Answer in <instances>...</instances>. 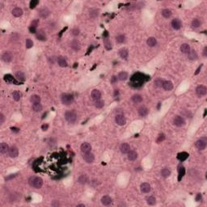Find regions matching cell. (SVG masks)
Returning a JSON list of instances; mask_svg holds the SVG:
<instances>
[{"instance_id":"obj_1","label":"cell","mask_w":207,"mask_h":207,"mask_svg":"<svg viewBox=\"0 0 207 207\" xmlns=\"http://www.w3.org/2000/svg\"><path fill=\"white\" fill-rule=\"evenodd\" d=\"M143 75L142 74H138L134 75L133 76H132L131 78V83L133 87H141L142 85L143 84V82L145 81L144 78H143Z\"/></svg>"},{"instance_id":"obj_2","label":"cell","mask_w":207,"mask_h":207,"mask_svg":"<svg viewBox=\"0 0 207 207\" xmlns=\"http://www.w3.org/2000/svg\"><path fill=\"white\" fill-rule=\"evenodd\" d=\"M29 185L35 188H41L43 186V180L39 176H32L29 179Z\"/></svg>"},{"instance_id":"obj_3","label":"cell","mask_w":207,"mask_h":207,"mask_svg":"<svg viewBox=\"0 0 207 207\" xmlns=\"http://www.w3.org/2000/svg\"><path fill=\"white\" fill-rule=\"evenodd\" d=\"M61 100L64 105H70L74 102V96L69 93H64L61 96Z\"/></svg>"},{"instance_id":"obj_4","label":"cell","mask_w":207,"mask_h":207,"mask_svg":"<svg viewBox=\"0 0 207 207\" xmlns=\"http://www.w3.org/2000/svg\"><path fill=\"white\" fill-rule=\"evenodd\" d=\"M65 119L70 124H74L77 121V114L74 111H67L65 113Z\"/></svg>"},{"instance_id":"obj_5","label":"cell","mask_w":207,"mask_h":207,"mask_svg":"<svg viewBox=\"0 0 207 207\" xmlns=\"http://www.w3.org/2000/svg\"><path fill=\"white\" fill-rule=\"evenodd\" d=\"M173 124L177 127H183L186 124V122L183 117H181V116H176L173 119Z\"/></svg>"},{"instance_id":"obj_6","label":"cell","mask_w":207,"mask_h":207,"mask_svg":"<svg viewBox=\"0 0 207 207\" xmlns=\"http://www.w3.org/2000/svg\"><path fill=\"white\" fill-rule=\"evenodd\" d=\"M115 121L118 125H125L126 124V119L122 114H117L115 117Z\"/></svg>"},{"instance_id":"obj_7","label":"cell","mask_w":207,"mask_h":207,"mask_svg":"<svg viewBox=\"0 0 207 207\" xmlns=\"http://www.w3.org/2000/svg\"><path fill=\"white\" fill-rule=\"evenodd\" d=\"M196 147L200 150H203L206 147V139L205 138H201L196 142Z\"/></svg>"},{"instance_id":"obj_8","label":"cell","mask_w":207,"mask_h":207,"mask_svg":"<svg viewBox=\"0 0 207 207\" xmlns=\"http://www.w3.org/2000/svg\"><path fill=\"white\" fill-rule=\"evenodd\" d=\"M196 93L199 97H202L206 95L207 93V88L204 85H200L196 88Z\"/></svg>"},{"instance_id":"obj_9","label":"cell","mask_w":207,"mask_h":207,"mask_svg":"<svg viewBox=\"0 0 207 207\" xmlns=\"http://www.w3.org/2000/svg\"><path fill=\"white\" fill-rule=\"evenodd\" d=\"M83 159L84 160V161L87 163H92L95 160V156L91 152H88V153H84L83 155Z\"/></svg>"},{"instance_id":"obj_10","label":"cell","mask_w":207,"mask_h":207,"mask_svg":"<svg viewBox=\"0 0 207 207\" xmlns=\"http://www.w3.org/2000/svg\"><path fill=\"white\" fill-rule=\"evenodd\" d=\"M12 58H13V55L11 52H5L3 55H2V60L4 62L8 63L10 62H11Z\"/></svg>"},{"instance_id":"obj_11","label":"cell","mask_w":207,"mask_h":207,"mask_svg":"<svg viewBox=\"0 0 207 207\" xmlns=\"http://www.w3.org/2000/svg\"><path fill=\"white\" fill-rule=\"evenodd\" d=\"M50 15V11L45 7L39 10V16L41 18H44L45 19V18H47Z\"/></svg>"},{"instance_id":"obj_12","label":"cell","mask_w":207,"mask_h":207,"mask_svg":"<svg viewBox=\"0 0 207 207\" xmlns=\"http://www.w3.org/2000/svg\"><path fill=\"white\" fill-rule=\"evenodd\" d=\"M8 155L11 158H16L18 155H19V150L16 147H11L9 148V151H8Z\"/></svg>"},{"instance_id":"obj_13","label":"cell","mask_w":207,"mask_h":207,"mask_svg":"<svg viewBox=\"0 0 207 207\" xmlns=\"http://www.w3.org/2000/svg\"><path fill=\"white\" fill-rule=\"evenodd\" d=\"M171 25L173 29L175 30H180L182 27V23L179 19H174L172 20Z\"/></svg>"},{"instance_id":"obj_14","label":"cell","mask_w":207,"mask_h":207,"mask_svg":"<svg viewBox=\"0 0 207 207\" xmlns=\"http://www.w3.org/2000/svg\"><path fill=\"white\" fill-rule=\"evenodd\" d=\"M80 149H81V151H82L83 154L88 153V152H91V150H92V146H91V144L88 142H84L81 145Z\"/></svg>"},{"instance_id":"obj_15","label":"cell","mask_w":207,"mask_h":207,"mask_svg":"<svg viewBox=\"0 0 207 207\" xmlns=\"http://www.w3.org/2000/svg\"><path fill=\"white\" fill-rule=\"evenodd\" d=\"M70 47H71L72 50H74L75 51H78L81 49V44H80V42L78 41V40L75 39V40H73L71 41Z\"/></svg>"},{"instance_id":"obj_16","label":"cell","mask_w":207,"mask_h":207,"mask_svg":"<svg viewBox=\"0 0 207 207\" xmlns=\"http://www.w3.org/2000/svg\"><path fill=\"white\" fill-rule=\"evenodd\" d=\"M162 87L165 91H171L173 88V83L169 80L163 81L162 83Z\"/></svg>"},{"instance_id":"obj_17","label":"cell","mask_w":207,"mask_h":207,"mask_svg":"<svg viewBox=\"0 0 207 207\" xmlns=\"http://www.w3.org/2000/svg\"><path fill=\"white\" fill-rule=\"evenodd\" d=\"M127 158L130 161H134L138 159V153L135 150H130L127 153Z\"/></svg>"},{"instance_id":"obj_18","label":"cell","mask_w":207,"mask_h":207,"mask_svg":"<svg viewBox=\"0 0 207 207\" xmlns=\"http://www.w3.org/2000/svg\"><path fill=\"white\" fill-rule=\"evenodd\" d=\"M140 189H141L142 193H148L150 192L151 190V188H150V184L148 183H142L140 186Z\"/></svg>"},{"instance_id":"obj_19","label":"cell","mask_w":207,"mask_h":207,"mask_svg":"<svg viewBox=\"0 0 207 207\" xmlns=\"http://www.w3.org/2000/svg\"><path fill=\"white\" fill-rule=\"evenodd\" d=\"M91 95H92V98L95 101H96V100H100V98H101V92H100L99 90L94 89L92 92V94H91Z\"/></svg>"},{"instance_id":"obj_20","label":"cell","mask_w":207,"mask_h":207,"mask_svg":"<svg viewBox=\"0 0 207 207\" xmlns=\"http://www.w3.org/2000/svg\"><path fill=\"white\" fill-rule=\"evenodd\" d=\"M120 150L122 154H127L130 150V146L128 143H122L120 147Z\"/></svg>"},{"instance_id":"obj_21","label":"cell","mask_w":207,"mask_h":207,"mask_svg":"<svg viewBox=\"0 0 207 207\" xmlns=\"http://www.w3.org/2000/svg\"><path fill=\"white\" fill-rule=\"evenodd\" d=\"M57 62L61 67H66L68 66L67 62H66V60L63 57H58L57 58Z\"/></svg>"},{"instance_id":"obj_22","label":"cell","mask_w":207,"mask_h":207,"mask_svg":"<svg viewBox=\"0 0 207 207\" xmlns=\"http://www.w3.org/2000/svg\"><path fill=\"white\" fill-rule=\"evenodd\" d=\"M15 78L20 83V82H24V81H25V79H26L25 75H24L23 72H22V71H17L15 73Z\"/></svg>"},{"instance_id":"obj_23","label":"cell","mask_w":207,"mask_h":207,"mask_svg":"<svg viewBox=\"0 0 207 207\" xmlns=\"http://www.w3.org/2000/svg\"><path fill=\"white\" fill-rule=\"evenodd\" d=\"M112 202H113V200H112V198L109 197V196H104L101 198V203L104 205H111Z\"/></svg>"},{"instance_id":"obj_24","label":"cell","mask_w":207,"mask_h":207,"mask_svg":"<svg viewBox=\"0 0 207 207\" xmlns=\"http://www.w3.org/2000/svg\"><path fill=\"white\" fill-rule=\"evenodd\" d=\"M11 14L15 17H20L23 15V10L20 7H15L11 11Z\"/></svg>"},{"instance_id":"obj_25","label":"cell","mask_w":207,"mask_h":207,"mask_svg":"<svg viewBox=\"0 0 207 207\" xmlns=\"http://www.w3.org/2000/svg\"><path fill=\"white\" fill-rule=\"evenodd\" d=\"M148 113H149V110L147 108L142 106L138 108V115L140 117H146V116H147Z\"/></svg>"},{"instance_id":"obj_26","label":"cell","mask_w":207,"mask_h":207,"mask_svg":"<svg viewBox=\"0 0 207 207\" xmlns=\"http://www.w3.org/2000/svg\"><path fill=\"white\" fill-rule=\"evenodd\" d=\"M78 182L81 185H85L88 182V177L86 174H82L81 176H79V177L78 179Z\"/></svg>"},{"instance_id":"obj_27","label":"cell","mask_w":207,"mask_h":207,"mask_svg":"<svg viewBox=\"0 0 207 207\" xmlns=\"http://www.w3.org/2000/svg\"><path fill=\"white\" fill-rule=\"evenodd\" d=\"M190 50H191L190 45H188V44L185 43V44H182V45H181V46H180V51H181L182 53H186V54H188V53L190 52Z\"/></svg>"},{"instance_id":"obj_28","label":"cell","mask_w":207,"mask_h":207,"mask_svg":"<svg viewBox=\"0 0 207 207\" xmlns=\"http://www.w3.org/2000/svg\"><path fill=\"white\" fill-rule=\"evenodd\" d=\"M9 148H10V147H8V145H7V143L3 142V143L0 144V152H1V153H2L3 155H4V154H6V153H8Z\"/></svg>"},{"instance_id":"obj_29","label":"cell","mask_w":207,"mask_h":207,"mask_svg":"<svg viewBox=\"0 0 207 207\" xmlns=\"http://www.w3.org/2000/svg\"><path fill=\"white\" fill-rule=\"evenodd\" d=\"M36 37L37 40L39 41H46V35L44 33V32L42 31V30H41V31L37 32V33L36 34Z\"/></svg>"},{"instance_id":"obj_30","label":"cell","mask_w":207,"mask_h":207,"mask_svg":"<svg viewBox=\"0 0 207 207\" xmlns=\"http://www.w3.org/2000/svg\"><path fill=\"white\" fill-rule=\"evenodd\" d=\"M142 100H143L142 96L141 95H139V94H135V95H133L132 96V101L133 103H135V104L141 103V102H142Z\"/></svg>"},{"instance_id":"obj_31","label":"cell","mask_w":207,"mask_h":207,"mask_svg":"<svg viewBox=\"0 0 207 207\" xmlns=\"http://www.w3.org/2000/svg\"><path fill=\"white\" fill-rule=\"evenodd\" d=\"M4 80L6 81V82H7V83H15V84H20V83H19V82H17V81H15V78L12 77L11 75H6L5 76H4Z\"/></svg>"},{"instance_id":"obj_32","label":"cell","mask_w":207,"mask_h":207,"mask_svg":"<svg viewBox=\"0 0 207 207\" xmlns=\"http://www.w3.org/2000/svg\"><path fill=\"white\" fill-rule=\"evenodd\" d=\"M147 45L150 46V47H154V46H155L156 44H157V40H156L155 37H153V36H151V37H149V38L147 39Z\"/></svg>"},{"instance_id":"obj_33","label":"cell","mask_w":207,"mask_h":207,"mask_svg":"<svg viewBox=\"0 0 207 207\" xmlns=\"http://www.w3.org/2000/svg\"><path fill=\"white\" fill-rule=\"evenodd\" d=\"M117 78L121 81H125L128 78V73L125 71H121L118 74Z\"/></svg>"},{"instance_id":"obj_34","label":"cell","mask_w":207,"mask_h":207,"mask_svg":"<svg viewBox=\"0 0 207 207\" xmlns=\"http://www.w3.org/2000/svg\"><path fill=\"white\" fill-rule=\"evenodd\" d=\"M161 14L163 15V17L166 18V19H168L172 16V11L170 9H163L162 11H161Z\"/></svg>"},{"instance_id":"obj_35","label":"cell","mask_w":207,"mask_h":207,"mask_svg":"<svg viewBox=\"0 0 207 207\" xmlns=\"http://www.w3.org/2000/svg\"><path fill=\"white\" fill-rule=\"evenodd\" d=\"M188 58L189 60H197L198 56H197V53L195 50H190V52L188 53Z\"/></svg>"},{"instance_id":"obj_36","label":"cell","mask_w":207,"mask_h":207,"mask_svg":"<svg viewBox=\"0 0 207 207\" xmlns=\"http://www.w3.org/2000/svg\"><path fill=\"white\" fill-rule=\"evenodd\" d=\"M100 15V10L99 9H92V11H90V17L92 18V19H95L99 16Z\"/></svg>"},{"instance_id":"obj_37","label":"cell","mask_w":207,"mask_h":207,"mask_svg":"<svg viewBox=\"0 0 207 207\" xmlns=\"http://www.w3.org/2000/svg\"><path fill=\"white\" fill-rule=\"evenodd\" d=\"M119 54L120 57L123 59H127L128 56H129V52L126 50V49H121V50L119 51Z\"/></svg>"},{"instance_id":"obj_38","label":"cell","mask_w":207,"mask_h":207,"mask_svg":"<svg viewBox=\"0 0 207 207\" xmlns=\"http://www.w3.org/2000/svg\"><path fill=\"white\" fill-rule=\"evenodd\" d=\"M188 154L187 153V152H181V153L178 154L177 159L180 161H185L188 159Z\"/></svg>"},{"instance_id":"obj_39","label":"cell","mask_w":207,"mask_h":207,"mask_svg":"<svg viewBox=\"0 0 207 207\" xmlns=\"http://www.w3.org/2000/svg\"><path fill=\"white\" fill-rule=\"evenodd\" d=\"M160 174H161V176H163V177L167 178V177H168V176H170V175H171V171H170V170L168 169V168H163V169L161 170Z\"/></svg>"},{"instance_id":"obj_40","label":"cell","mask_w":207,"mask_h":207,"mask_svg":"<svg viewBox=\"0 0 207 207\" xmlns=\"http://www.w3.org/2000/svg\"><path fill=\"white\" fill-rule=\"evenodd\" d=\"M30 101L33 104H37L41 102V97L38 95H33L30 98Z\"/></svg>"},{"instance_id":"obj_41","label":"cell","mask_w":207,"mask_h":207,"mask_svg":"<svg viewBox=\"0 0 207 207\" xmlns=\"http://www.w3.org/2000/svg\"><path fill=\"white\" fill-rule=\"evenodd\" d=\"M32 108L34 112H41L42 110V105H41L40 103H37V104H33V106H32Z\"/></svg>"},{"instance_id":"obj_42","label":"cell","mask_w":207,"mask_h":207,"mask_svg":"<svg viewBox=\"0 0 207 207\" xmlns=\"http://www.w3.org/2000/svg\"><path fill=\"white\" fill-rule=\"evenodd\" d=\"M12 97H13V99L15 101H19L21 98V93L20 92H18V91H14V92H12Z\"/></svg>"},{"instance_id":"obj_43","label":"cell","mask_w":207,"mask_h":207,"mask_svg":"<svg viewBox=\"0 0 207 207\" xmlns=\"http://www.w3.org/2000/svg\"><path fill=\"white\" fill-rule=\"evenodd\" d=\"M147 202L150 205H154L156 204V199L153 196H150V197H147Z\"/></svg>"},{"instance_id":"obj_44","label":"cell","mask_w":207,"mask_h":207,"mask_svg":"<svg viewBox=\"0 0 207 207\" xmlns=\"http://www.w3.org/2000/svg\"><path fill=\"white\" fill-rule=\"evenodd\" d=\"M178 172H179V176H178V180L180 181L182 177L185 176V169L184 167H180L179 169H178Z\"/></svg>"},{"instance_id":"obj_45","label":"cell","mask_w":207,"mask_h":207,"mask_svg":"<svg viewBox=\"0 0 207 207\" xmlns=\"http://www.w3.org/2000/svg\"><path fill=\"white\" fill-rule=\"evenodd\" d=\"M191 25H192L193 28H198L200 27V25H201V22L197 19H193V21H192Z\"/></svg>"},{"instance_id":"obj_46","label":"cell","mask_w":207,"mask_h":207,"mask_svg":"<svg viewBox=\"0 0 207 207\" xmlns=\"http://www.w3.org/2000/svg\"><path fill=\"white\" fill-rule=\"evenodd\" d=\"M103 41H104V44H105V48L107 49L108 50H111V42H110V41H109L107 37H105V38H104V40H103Z\"/></svg>"},{"instance_id":"obj_47","label":"cell","mask_w":207,"mask_h":207,"mask_svg":"<svg viewBox=\"0 0 207 207\" xmlns=\"http://www.w3.org/2000/svg\"><path fill=\"white\" fill-rule=\"evenodd\" d=\"M116 41H117V43L119 44H122L125 41V36L124 35H119L116 37Z\"/></svg>"},{"instance_id":"obj_48","label":"cell","mask_w":207,"mask_h":207,"mask_svg":"<svg viewBox=\"0 0 207 207\" xmlns=\"http://www.w3.org/2000/svg\"><path fill=\"white\" fill-rule=\"evenodd\" d=\"M95 106L97 108H102L104 106H105V102H104V100H96L95 102Z\"/></svg>"},{"instance_id":"obj_49","label":"cell","mask_w":207,"mask_h":207,"mask_svg":"<svg viewBox=\"0 0 207 207\" xmlns=\"http://www.w3.org/2000/svg\"><path fill=\"white\" fill-rule=\"evenodd\" d=\"M164 140H165V134H164V133H160L157 139H156V142L160 143V142H163Z\"/></svg>"},{"instance_id":"obj_50","label":"cell","mask_w":207,"mask_h":207,"mask_svg":"<svg viewBox=\"0 0 207 207\" xmlns=\"http://www.w3.org/2000/svg\"><path fill=\"white\" fill-rule=\"evenodd\" d=\"M38 3H39V1H38V0H32V1L30 2V4H29L30 8H31V9L35 8V7H36V6L38 5Z\"/></svg>"},{"instance_id":"obj_51","label":"cell","mask_w":207,"mask_h":207,"mask_svg":"<svg viewBox=\"0 0 207 207\" xmlns=\"http://www.w3.org/2000/svg\"><path fill=\"white\" fill-rule=\"evenodd\" d=\"M33 46V41L31 39L28 38L26 40V48L27 49H31Z\"/></svg>"},{"instance_id":"obj_52","label":"cell","mask_w":207,"mask_h":207,"mask_svg":"<svg viewBox=\"0 0 207 207\" xmlns=\"http://www.w3.org/2000/svg\"><path fill=\"white\" fill-rule=\"evenodd\" d=\"M71 34L74 36H77L80 34V30L78 29V28H73L72 29V31H71Z\"/></svg>"},{"instance_id":"obj_53","label":"cell","mask_w":207,"mask_h":207,"mask_svg":"<svg viewBox=\"0 0 207 207\" xmlns=\"http://www.w3.org/2000/svg\"><path fill=\"white\" fill-rule=\"evenodd\" d=\"M163 80L161 79H157L155 81V87H162V83H163Z\"/></svg>"},{"instance_id":"obj_54","label":"cell","mask_w":207,"mask_h":207,"mask_svg":"<svg viewBox=\"0 0 207 207\" xmlns=\"http://www.w3.org/2000/svg\"><path fill=\"white\" fill-rule=\"evenodd\" d=\"M5 121V117L3 113H0V125H3Z\"/></svg>"},{"instance_id":"obj_55","label":"cell","mask_w":207,"mask_h":207,"mask_svg":"<svg viewBox=\"0 0 207 207\" xmlns=\"http://www.w3.org/2000/svg\"><path fill=\"white\" fill-rule=\"evenodd\" d=\"M29 32L31 33H36V28L33 27V26H30L29 27Z\"/></svg>"},{"instance_id":"obj_56","label":"cell","mask_w":207,"mask_h":207,"mask_svg":"<svg viewBox=\"0 0 207 207\" xmlns=\"http://www.w3.org/2000/svg\"><path fill=\"white\" fill-rule=\"evenodd\" d=\"M38 23H39V21H38L37 20H33V21L32 22V23H31V26L36 28V27H37V25H38Z\"/></svg>"},{"instance_id":"obj_57","label":"cell","mask_w":207,"mask_h":207,"mask_svg":"<svg viewBox=\"0 0 207 207\" xmlns=\"http://www.w3.org/2000/svg\"><path fill=\"white\" fill-rule=\"evenodd\" d=\"M48 128H49V125L48 124H44V125H41V130L43 131H46L48 130Z\"/></svg>"},{"instance_id":"obj_58","label":"cell","mask_w":207,"mask_h":207,"mask_svg":"<svg viewBox=\"0 0 207 207\" xmlns=\"http://www.w3.org/2000/svg\"><path fill=\"white\" fill-rule=\"evenodd\" d=\"M202 194H201V193H197V197H196V201H197V202H200V201L202 200Z\"/></svg>"},{"instance_id":"obj_59","label":"cell","mask_w":207,"mask_h":207,"mask_svg":"<svg viewBox=\"0 0 207 207\" xmlns=\"http://www.w3.org/2000/svg\"><path fill=\"white\" fill-rule=\"evenodd\" d=\"M11 130L12 132H14V133L20 132V129H18V128H16V127H12V128H11Z\"/></svg>"},{"instance_id":"obj_60","label":"cell","mask_w":207,"mask_h":207,"mask_svg":"<svg viewBox=\"0 0 207 207\" xmlns=\"http://www.w3.org/2000/svg\"><path fill=\"white\" fill-rule=\"evenodd\" d=\"M202 64L201 65V66H198V68L197 69V70H196L195 74H194V75H198V74H199V72H200V70H201V69H202Z\"/></svg>"},{"instance_id":"obj_61","label":"cell","mask_w":207,"mask_h":207,"mask_svg":"<svg viewBox=\"0 0 207 207\" xmlns=\"http://www.w3.org/2000/svg\"><path fill=\"white\" fill-rule=\"evenodd\" d=\"M117 79H118V78H117V77H116V76H113L112 79H111V83H117Z\"/></svg>"},{"instance_id":"obj_62","label":"cell","mask_w":207,"mask_h":207,"mask_svg":"<svg viewBox=\"0 0 207 207\" xmlns=\"http://www.w3.org/2000/svg\"><path fill=\"white\" fill-rule=\"evenodd\" d=\"M203 56H204V57H207V47H205V48H204V50H203Z\"/></svg>"},{"instance_id":"obj_63","label":"cell","mask_w":207,"mask_h":207,"mask_svg":"<svg viewBox=\"0 0 207 207\" xmlns=\"http://www.w3.org/2000/svg\"><path fill=\"white\" fill-rule=\"evenodd\" d=\"M77 207H85V205L83 204H79V205H78Z\"/></svg>"}]
</instances>
